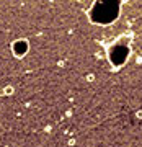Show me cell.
Returning a JSON list of instances; mask_svg holds the SVG:
<instances>
[{
	"instance_id": "cell-1",
	"label": "cell",
	"mask_w": 142,
	"mask_h": 147,
	"mask_svg": "<svg viewBox=\"0 0 142 147\" xmlns=\"http://www.w3.org/2000/svg\"><path fill=\"white\" fill-rule=\"evenodd\" d=\"M10 49L15 57L21 59V57H25L28 54V51H30V41L28 39H15V41L11 42Z\"/></svg>"
},
{
	"instance_id": "cell-2",
	"label": "cell",
	"mask_w": 142,
	"mask_h": 147,
	"mask_svg": "<svg viewBox=\"0 0 142 147\" xmlns=\"http://www.w3.org/2000/svg\"><path fill=\"white\" fill-rule=\"evenodd\" d=\"M3 93H5V95H11V93H13V87H11V85L5 87V88H3Z\"/></svg>"
}]
</instances>
